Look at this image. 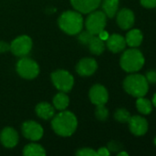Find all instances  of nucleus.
<instances>
[{"instance_id": "nucleus-1", "label": "nucleus", "mask_w": 156, "mask_h": 156, "mask_svg": "<svg viewBox=\"0 0 156 156\" xmlns=\"http://www.w3.org/2000/svg\"><path fill=\"white\" fill-rule=\"evenodd\" d=\"M78 122L76 116L68 111H61L52 117L51 128L54 133L63 137H69L74 133L77 129Z\"/></svg>"}, {"instance_id": "nucleus-2", "label": "nucleus", "mask_w": 156, "mask_h": 156, "mask_svg": "<svg viewBox=\"0 0 156 156\" xmlns=\"http://www.w3.org/2000/svg\"><path fill=\"white\" fill-rule=\"evenodd\" d=\"M60 28L68 35L74 36L79 34L84 26V19L78 11L67 10L64 11L58 19Z\"/></svg>"}, {"instance_id": "nucleus-3", "label": "nucleus", "mask_w": 156, "mask_h": 156, "mask_svg": "<svg viewBox=\"0 0 156 156\" xmlns=\"http://www.w3.org/2000/svg\"><path fill=\"white\" fill-rule=\"evenodd\" d=\"M124 90L135 97H144L149 90V83L145 76L142 74H131L125 78L123 80Z\"/></svg>"}, {"instance_id": "nucleus-4", "label": "nucleus", "mask_w": 156, "mask_h": 156, "mask_svg": "<svg viewBox=\"0 0 156 156\" xmlns=\"http://www.w3.org/2000/svg\"><path fill=\"white\" fill-rule=\"evenodd\" d=\"M145 59L143 53L136 48L126 50L120 57V64L123 70L129 73H134L141 70L144 65Z\"/></svg>"}, {"instance_id": "nucleus-5", "label": "nucleus", "mask_w": 156, "mask_h": 156, "mask_svg": "<svg viewBox=\"0 0 156 156\" xmlns=\"http://www.w3.org/2000/svg\"><path fill=\"white\" fill-rule=\"evenodd\" d=\"M17 74L26 80L35 79L40 73V67L38 63L30 58L21 57L16 65Z\"/></svg>"}, {"instance_id": "nucleus-6", "label": "nucleus", "mask_w": 156, "mask_h": 156, "mask_svg": "<svg viewBox=\"0 0 156 156\" xmlns=\"http://www.w3.org/2000/svg\"><path fill=\"white\" fill-rule=\"evenodd\" d=\"M51 81L54 87L60 91L69 92L74 84V79L73 75L64 69H58L51 73Z\"/></svg>"}, {"instance_id": "nucleus-7", "label": "nucleus", "mask_w": 156, "mask_h": 156, "mask_svg": "<svg viewBox=\"0 0 156 156\" xmlns=\"http://www.w3.org/2000/svg\"><path fill=\"white\" fill-rule=\"evenodd\" d=\"M107 25V16L103 11L94 10L89 13V16L86 19V30L91 34L97 36L100 31L105 29Z\"/></svg>"}, {"instance_id": "nucleus-8", "label": "nucleus", "mask_w": 156, "mask_h": 156, "mask_svg": "<svg viewBox=\"0 0 156 156\" xmlns=\"http://www.w3.org/2000/svg\"><path fill=\"white\" fill-rule=\"evenodd\" d=\"M10 51L17 57H26L32 48V39L26 35L16 37L10 44Z\"/></svg>"}, {"instance_id": "nucleus-9", "label": "nucleus", "mask_w": 156, "mask_h": 156, "mask_svg": "<svg viewBox=\"0 0 156 156\" xmlns=\"http://www.w3.org/2000/svg\"><path fill=\"white\" fill-rule=\"evenodd\" d=\"M22 133L25 138L30 141H39L43 136V128L34 121H27L22 124Z\"/></svg>"}, {"instance_id": "nucleus-10", "label": "nucleus", "mask_w": 156, "mask_h": 156, "mask_svg": "<svg viewBox=\"0 0 156 156\" xmlns=\"http://www.w3.org/2000/svg\"><path fill=\"white\" fill-rule=\"evenodd\" d=\"M89 99L95 105L106 104L108 101V92L101 84H95L89 90Z\"/></svg>"}, {"instance_id": "nucleus-11", "label": "nucleus", "mask_w": 156, "mask_h": 156, "mask_svg": "<svg viewBox=\"0 0 156 156\" xmlns=\"http://www.w3.org/2000/svg\"><path fill=\"white\" fill-rule=\"evenodd\" d=\"M97 69V63L95 58H84L80 59L76 65V72L83 77L93 75Z\"/></svg>"}, {"instance_id": "nucleus-12", "label": "nucleus", "mask_w": 156, "mask_h": 156, "mask_svg": "<svg viewBox=\"0 0 156 156\" xmlns=\"http://www.w3.org/2000/svg\"><path fill=\"white\" fill-rule=\"evenodd\" d=\"M130 131L135 136H143L148 131V122L146 119L142 116L135 115L131 117L128 122Z\"/></svg>"}, {"instance_id": "nucleus-13", "label": "nucleus", "mask_w": 156, "mask_h": 156, "mask_svg": "<svg viewBox=\"0 0 156 156\" xmlns=\"http://www.w3.org/2000/svg\"><path fill=\"white\" fill-rule=\"evenodd\" d=\"M134 13L130 8H122L117 14V24L123 30L131 28L134 25Z\"/></svg>"}, {"instance_id": "nucleus-14", "label": "nucleus", "mask_w": 156, "mask_h": 156, "mask_svg": "<svg viewBox=\"0 0 156 156\" xmlns=\"http://www.w3.org/2000/svg\"><path fill=\"white\" fill-rule=\"evenodd\" d=\"M18 134L12 127H5L0 133V142L6 148H13L18 144Z\"/></svg>"}, {"instance_id": "nucleus-15", "label": "nucleus", "mask_w": 156, "mask_h": 156, "mask_svg": "<svg viewBox=\"0 0 156 156\" xmlns=\"http://www.w3.org/2000/svg\"><path fill=\"white\" fill-rule=\"evenodd\" d=\"M70 2L73 7L81 14H89L101 4V0H70Z\"/></svg>"}, {"instance_id": "nucleus-16", "label": "nucleus", "mask_w": 156, "mask_h": 156, "mask_svg": "<svg viewBox=\"0 0 156 156\" xmlns=\"http://www.w3.org/2000/svg\"><path fill=\"white\" fill-rule=\"evenodd\" d=\"M107 41V47L108 48L113 52V53H119L121 52L126 48V40L125 37H123L121 35L119 34H112L108 37Z\"/></svg>"}, {"instance_id": "nucleus-17", "label": "nucleus", "mask_w": 156, "mask_h": 156, "mask_svg": "<svg viewBox=\"0 0 156 156\" xmlns=\"http://www.w3.org/2000/svg\"><path fill=\"white\" fill-rule=\"evenodd\" d=\"M35 112L37 116L42 120H51L55 114L53 105L48 102H40L37 104L35 108Z\"/></svg>"}, {"instance_id": "nucleus-18", "label": "nucleus", "mask_w": 156, "mask_h": 156, "mask_svg": "<svg viewBox=\"0 0 156 156\" xmlns=\"http://www.w3.org/2000/svg\"><path fill=\"white\" fill-rule=\"evenodd\" d=\"M143 33L140 29H131L130 30L125 37L126 44L131 48H137L143 42Z\"/></svg>"}, {"instance_id": "nucleus-19", "label": "nucleus", "mask_w": 156, "mask_h": 156, "mask_svg": "<svg viewBox=\"0 0 156 156\" xmlns=\"http://www.w3.org/2000/svg\"><path fill=\"white\" fill-rule=\"evenodd\" d=\"M69 102H70L69 97L66 95V92L63 91L58 92L52 99L53 107L58 111H64L68 107Z\"/></svg>"}, {"instance_id": "nucleus-20", "label": "nucleus", "mask_w": 156, "mask_h": 156, "mask_svg": "<svg viewBox=\"0 0 156 156\" xmlns=\"http://www.w3.org/2000/svg\"><path fill=\"white\" fill-rule=\"evenodd\" d=\"M120 0H103L102 9L107 17L112 18L118 12Z\"/></svg>"}, {"instance_id": "nucleus-21", "label": "nucleus", "mask_w": 156, "mask_h": 156, "mask_svg": "<svg viewBox=\"0 0 156 156\" xmlns=\"http://www.w3.org/2000/svg\"><path fill=\"white\" fill-rule=\"evenodd\" d=\"M88 48L92 54L98 56L104 52L106 45H105L104 41L102 39H100L97 36H94L92 37V39L90 40V42L88 43Z\"/></svg>"}, {"instance_id": "nucleus-22", "label": "nucleus", "mask_w": 156, "mask_h": 156, "mask_svg": "<svg viewBox=\"0 0 156 156\" xmlns=\"http://www.w3.org/2000/svg\"><path fill=\"white\" fill-rule=\"evenodd\" d=\"M25 156H44L46 155L45 149L38 144H29L23 149Z\"/></svg>"}, {"instance_id": "nucleus-23", "label": "nucleus", "mask_w": 156, "mask_h": 156, "mask_svg": "<svg viewBox=\"0 0 156 156\" xmlns=\"http://www.w3.org/2000/svg\"><path fill=\"white\" fill-rule=\"evenodd\" d=\"M136 108L142 114L148 115L153 111V103L150 100L143 97H140L136 101Z\"/></svg>"}, {"instance_id": "nucleus-24", "label": "nucleus", "mask_w": 156, "mask_h": 156, "mask_svg": "<svg viewBox=\"0 0 156 156\" xmlns=\"http://www.w3.org/2000/svg\"><path fill=\"white\" fill-rule=\"evenodd\" d=\"M131 113L128 110L124 109V108H120L118 109L115 112H114V118L117 122H121V123H125L128 122L129 120L131 119Z\"/></svg>"}, {"instance_id": "nucleus-25", "label": "nucleus", "mask_w": 156, "mask_h": 156, "mask_svg": "<svg viewBox=\"0 0 156 156\" xmlns=\"http://www.w3.org/2000/svg\"><path fill=\"white\" fill-rule=\"evenodd\" d=\"M96 111H95V115L98 121L104 122L108 118L109 112L108 110L106 108L105 104H100V105H96Z\"/></svg>"}, {"instance_id": "nucleus-26", "label": "nucleus", "mask_w": 156, "mask_h": 156, "mask_svg": "<svg viewBox=\"0 0 156 156\" xmlns=\"http://www.w3.org/2000/svg\"><path fill=\"white\" fill-rule=\"evenodd\" d=\"M78 40L80 43L84 44V45H88V43L90 42V40L92 39V37L95 36L93 34H91L89 31L86 30V31H81L78 34Z\"/></svg>"}, {"instance_id": "nucleus-27", "label": "nucleus", "mask_w": 156, "mask_h": 156, "mask_svg": "<svg viewBox=\"0 0 156 156\" xmlns=\"http://www.w3.org/2000/svg\"><path fill=\"white\" fill-rule=\"evenodd\" d=\"M77 156H97V151L92 148H81L75 153Z\"/></svg>"}, {"instance_id": "nucleus-28", "label": "nucleus", "mask_w": 156, "mask_h": 156, "mask_svg": "<svg viewBox=\"0 0 156 156\" xmlns=\"http://www.w3.org/2000/svg\"><path fill=\"white\" fill-rule=\"evenodd\" d=\"M108 149L109 150V152H119L120 150H122V144L120 142L117 141H111L108 144Z\"/></svg>"}, {"instance_id": "nucleus-29", "label": "nucleus", "mask_w": 156, "mask_h": 156, "mask_svg": "<svg viewBox=\"0 0 156 156\" xmlns=\"http://www.w3.org/2000/svg\"><path fill=\"white\" fill-rule=\"evenodd\" d=\"M145 78L148 81V83H152V84H155L156 83V69H152L147 71Z\"/></svg>"}, {"instance_id": "nucleus-30", "label": "nucleus", "mask_w": 156, "mask_h": 156, "mask_svg": "<svg viewBox=\"0 0 156 156\" xmlns=\"http://www.w3.org/2000/svg\"><path fill=\"white\" fill-rule=\"evenodd\" d=\"M141 5L145 8H155L156 0H140Z\"/></svg>"}, {"instance_id": "nucleus-31", "label": "nucleus", "mask_w": 156, "mask_h": 156, "mask_svg": "<svg viewBox=\"0 0 156 156\" xmlns=\"http://www.w3.org/2000/svg\"><path fill=\"white\" fill-rule=\"evenodd\" d=\"M10 50V45L5 41L0 40V54L6 53Z\"/></svg>"}, {"instance_id": "nucleus-32", "label": "nucleus", "mask_w": 156, "mask_h": 156, "mask_svg": "<svg viewBox=\"0 0 156 156\" xmlns=\"http://www.w3.org/2000/svg\"><path fill=\"white\" fill-rule=\"evenodd\" d=\"M97 154L98 156H108L110 154V152L107 147H101L97 151Z\"/></svg>"}, {"instance_id": "nucleus-33", "label": "nucleus", "mask_w": 156, "mask_h": 156, "mask_svg": "<svg viewBox=\"0 0 156 156\" xmlns=\"http://www.w3.org/2000/svg\"><path fill=\"white\" fill-rule=\"evenodd\" d=\"M97 36L100 39H102L103 41H106V40L108 38L109 34H108V31H106L105 29H103V30H102V31H100Z\"/></svg>"}, {"instance_id": "nucleus-34", "label": "nucleus", "mask_w": 156, "mask_h": 156, "mask_svg": "<svg viewBox=\"0 0 156 156\" xmlns=\"http://www.w3.org/2000/svg\"><path fill=\"white\" fill-rule=\"evenodd\" d=\"M129 155V154L128 153H126V152H120V153H118V156H128Z\"/></svg>"}, {"instance_id": "nucleus-35", "label": "nucleus", "mask_w": 156, "mask_h": 156, "mask_svg": "<svg viewBox=\"0 0 156 156\" xmlns=\"http://www.w3.org/2000/svg\"><path fill=\"white\" fill-rule=\"evenodd\" d=\"M152 103H153V105L156 108V93L154 95V97H153V101H152Z\"/></svg>"}, {"instance_id": "nucleus-36", "label": "nucleus", "mask_w": 156, "mask_h": 156, "mask_svg": "<svg viewBox=\"0 0 156 156\" xmlns=\"http://www.w3.org/2000/svg\"><path fill=\"white\" fill-rule=\"evenodd\" d=\"M154 144L156 145V136L154 137Z\"/></svg>"}]
</instances>
